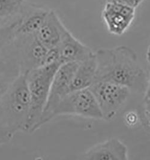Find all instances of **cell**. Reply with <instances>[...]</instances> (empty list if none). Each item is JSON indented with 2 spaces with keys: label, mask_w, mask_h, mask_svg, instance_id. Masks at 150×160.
<instances>
[{
  "label": "cell",
  "mask_w": 150,
  "mask_h": 160,
  "mask_svg": "<svg viewBox=\"0 0 150 160\" xmlns=\"http://www.w3.org/2000/svg\"><path fill=\"white\" fill-rule=\"evenodd\" d=\"M95 55L97 62L95 81L114 82L129 88L130 91L141 92L145 89L146 74L133 49L124 46L101 48Z\"/></svg>",
  "instance_id": "6da1fadb"
},
{
  "label": "cell",
  "mask_w": 150,
  "mask_h": 160,
  "mask_svg": "<svg viewBox=\"0 0 150 160\" xmlns=\"http://www.w3.org/2000/svg\"><path fill=\"white\" fill-rule=\"evenodd\" d=\"M61 64L59 62L46 64L25 73L30 98V110L25 132H33L40 128L52 80Z\"/></svg>",
  "instance_id": "7a4b0ae2"
},
{
  "label": "cell",
  "mask_w": 150,
  "mask_h": 160,
  "mask_svg": "<svg viewBox=\"0 0 150 160\" xmlns=\"http://www.w3.org/2000/svg\"><path fill=\"white\" fill-rule=\"evenodd\" d=\"M30 110V98L25 73H21L0 100V114L14 134L25 131Z\"/></svg>",
  "instance_id": "3957f363"
},
{
  "label": "cell",
  "mask_w": 150,
  "mask_h": 160,
  "mask_svg": "<svg viewBox=\"0 0 150 160\" xmlns=\"http://www.w3.org/2000/svg\"><path fill=\"white\" fill-rule=\"evenodd\" d=\"M99 105L103 119L110 121L114 118L130 94V89L114 82L96 80L89 88Z\"/></svg>",
  "instance_id": "277c9868"
},
{
  "label": "cell",
  "mask_w": 150,
  "mask_h": 160,
  "mask_svg": "<svg viewBox=\"0 0 150 160\" xmlns=\"http://www.w3.org/2000/svg\"><path fill=\"white\" fill-rule=\"evenodd\" d=\"M65 115L103 119L99 105L89 88L70 92L59 102L54 112L52 119Z\"/></svg>",
  "instance_id": "5b68a950"
},
{
  "label": "cell",
  "mask_w": 150,
  "mask_h": 160,
  "mask_svg": "<svg viewBox=\"0 0 150 160\" xmlns=\"http://www.w3.org/2000/svg\"><path fill=\"white\" fill-rule=\"evenodd\" d=\"M79 62L61 64L52 80L48 100L43 112L40 127L52 119L54 112L58 104L70 92V87Z\"/></svg>",
  "instance_id": "8992f818"
},
{
  "label": "cell",
  "mask_w": 150,
  "mask_h": 160,
  "mask_svg": "<svg viewBox=\"0 0 150 160\" xmlns=\"http://www.w3.org/2000/svg\"><path fill=\"white\" fill-rule=\"evenodd\" d=\"M21 73L44 66L48 49L41 43L36 35H17L14 39Z\"/></svg>",
  "instance_id": "52a82bcc"
},
{
  "label": "cell",
  "mask_w": 150,
  "mask_h": 160,
  "mask_svg": "<svg viewBox=\"0 0 150 160\" xmlns=\"http://www.w3.org/2000/svg\"><path fill=\"white\" fill-rule=\"evenodd\" d=\"M108 31L122 36L130 27L135 16V10L107 1L101 13Z\"/></svg>",
  "instance_id": "ba28073f"
},
{
  "label": "cell",
  "mask_w": 150,
  "mask_h": 160,
  "mask_svg": "<svg viewBox=\"0 0 150 160\" xmlns=\"http://www.w3.org/2000/svg\"><path fill=\"white\" fill-rule=\"evenodd\" d=\"M68 31L57 13L49 10L36 36L47 49H51L58 47Z\"/></svg>",
  "instance_id": "9c48e42d"
},
{
  "label": "cell",
  "mask_w": 150,
  "mask_h": 160,
  "mask_svg": "<svg viewBox=\"0 0 150 160\" xmlns=\"http://www.w3.org/2000/svg\"><path fill=\"white\" fill-rule=\"evenodd\" d=\"M48 9L25 0L16 34L36 35L49 12Z\"/></svg>",
  "instance_id": "30bf717a"
},
{
  "label": "cell",
  "mask_w": 150,
  "mask_h": 160,
  "mask_svg": "<svg viewBox=\"0 0 150 160\" xmlns=\"http://www.w3.org/2000/svg\"><path fill=\"white\" fill-rule=\"evenodd\" d=\"M84 160H127L128 149L121 140L109 138L93 146L83 154Z\"/></svg>",
  "instance_id": "8fae6325"
},
{
  "label": "cell",
  "mask_w": 150,
  "mask_h": 160,
  "mask_svg": "<svg viewBox=\"0 0 150 160\" xmlns=\"http://www.w3.org/2000/svg\"><path fill=\"white\" fill-rule=\"evenodd\" d=\"M61 64L68 62H81L94 55L88 46L82 43L69 31L58 46Z\"/></svg>",
  "instance_id": "7c38bea8"
},
{
  "label": "cell",
  "mask_w": 150,
  "mask_h": 160,
  "mask_svg": "<svg viewBox=\"0 0 150 160\" xmlns=\"http://www.w3.org/2000/svg\"><path fill=\"white\" fill-rule=\"evenodd\" d=\"M21 74L14 44L12 49L0 58V100Z\"/></svg>",
  "instance_id": "4fadbf2b"
},
{
  "label": "cell",
  "mask_w": 150,
  "mask_h": 160,
  "mask_svg": "<svg viewBox=\"0 0 150 160\" xmlns=\"http://www.w3.org/2000/svg\"><path fill=\"white\" fill-rule=\"evenodd\" d=\"M96 70L97 62L94 53L90 58L79 63L70 87V92L90 87L95 81Z\"/></svg>",
  "instance_id": "5bb4252c"
},
{
  "label": "cell",
  "mask_w": 150,
  "mask_h": 160,
  "mask_svg": "<svg viewBox=\"0 0 150 160\" xmlns=\"http://www.w3.org/2000/svg\"><path fill=\"white\" fill-rule=\"evenodd\" d=\"M25 0H0V28L18 19Z\"/></svg>",
  "instance_id": "9a60e30c"
},
{
  "label": "cell",
  "mask_w": 150,
  "mask_h": 160,
  "mask_svg": "<svg viewBox=\"0 0 150 160\" xmlns=\"http://www.w3.org/2000/svg\"><path fill=\"white\" fill-rule=\"evenodd\" d=\"M20 17L13 22L0 28V58L12 50Z\"/></svg>",
  "instance_id": "2e32d148"
},
{
  "label": "cell",
  "mask_w": 150,
  "mask_h": 160,
  "mask_svg": "<svg viewBox=\"0 0 150 160\" xmlns=\"http://www.w3.org/2000/svg\"><path fill=\"white\" fill-rule=\"evenodd\" d=\"M14 135L6 126L0 114V146L9 142Z\"/></svg>",
  "instance_id": "e0dca14e"
},
{
  "label": "cell",
  "mask_w": 150,
  "mask_h": 160,
  "mask_svg": "<svg viewBox=\"0 0 150 160\" xmlns=\"http://www.w3.org/2000/svg\"><path fill=\"white\" fill-rule=\"evenodd\" d=\"M107 1L116 2V3L122 4L124 6L132 8L135 10L136 8L139 7L145 0H107Z\"/></svg>",
  "instance_id": "ac0fdd59"
},
{
  "label": "cell",
  "mask_w": 150,
  "mask_h": 160,
  "mask_svg": "<svg viewBox=\"0 0 150 160\" xmlns=\"http://www.w3.org/2000/svg\"><path fill=\"white\" fill-rule=\"evenodd\" d=\"M144 117L147 125L150 128V99L145 100Z\"/></svg>",
  "instance_id": "d6986e66"
},
{
  "label": "cell",
  "mask_w": 150,
  "mask_h": 160,
  "mask_svg": "<svg viewBox=\"0 0 150 160\" xmlns=\"http://www.w3.org/2000/svg\"><path fill=\"white\" fill-rule=\"evenodd\" d=\"M150 99V75L145 89V100Z\"/></svg>",
  "instance_id": "ffe728a7"
},
{
  "label": "cell",
  "mask_w": 150,
  "mask_h": 160,
  "mask_svg": "<svg viewBox=\"0 0 150 160\" xmlns=\"http://www.w3.org/2000/svg\"><path fill=\"white\" fill-rule=\"evenodd\" d=\"M129 117H130V118L129 117L127 116V119H126V121L127 122H128L130 124H135L137 121V116L135 113H129Z\"/></svg>",
  "instance_id": "44dd1931"
},
{
  "label": "cell",
  "mask_w": 150,
  "mask_h": 160,
  "mask_svg": "<svg viewBox=\"0 0 150 160\" xmlns=\"http://www.w3.org/2000/svg\"><path fill=\"white\" fill-rule=\"evenodd\" d=\"M147 59L148 61V62L150 64V45L148 47V49L147 52Z\"/></svg>",
  "instance_id": "7402d4cb"
}]
</instances>
